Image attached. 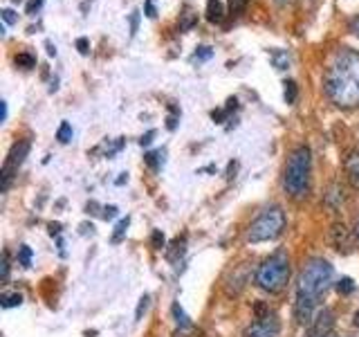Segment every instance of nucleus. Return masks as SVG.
<instances>
[{
    "instance_id": "f257e3e1",
    "label": "nucleus",
    "mask_w": 359,
    "mask_h": 337,
    "mask_svg": "<svg viewBox=\"0 0 359 337\" xmlns=\"http://www.w3.org/2000/svg\"><path fill=\"white\" fill-rule=\"evenodd\" d=\"M325 95L341 108L359 106V52L341 48L337 50L323 77Z\"/></svg>"
},
{
    "instance_id": "f03ea898",
    "label": "nucleus",
    "mask_w": 359,
    "mask_h": 337,
    "mask_svg": "<svg viewBox=\"0 0 359 337\" xmlns=\"http://www.w3.org/2000/svg\"><path fill=\"white\" fill-rule=\"evenodd\" d=\"M332 275L334 270L325 258H310L306 267L301 270L299 286H297V306H294L299 324L312 322V310L323 297V292L332 284Z\"/></svg>"
},
{
    "instance_id": "7ed1b4c3",
    "label": "nucleus",
    "mask_w": 359,
    "mask_h": 337,
    "mask_svg": "<svg viewBox=\"0 0 359 337\" xmlns=\"http://www.w3.org/2000/svg\"><path fill=\"white\" fill-rule=\"evenodd\" d=\"M312 153L308 146H299L292 151L285 166V191L292 198H303L310 189Z\"/></svg>"
},
{
    "instance_id": "20e7f679",
    "label": "nucleus",
    "mask_w": 359,
    "mask_h": 337,
    "mask_svg": "<svg viewBox=\"0 0 359 337\" xmlns=\"http://www.w3.org/2000/svg\"><path fill=\"white\" fill-rule=\"evenodd\" d=\"M256 286L269 292V295H276L280 292L290 281V258L285 252H276L269 258L258 265L256 270Z\"/></svg>"
},
{
    "instance_id": "39448f33",
    "label": "nucleus",
    "mask_w": 359,
    "mask_h": 337,
    "mask_svg": "<svg viewBox=\"0 0 359 337\" xmlns=\"http://www.w3.org/2000/svg\"><path fill=\"white\" fill-rule=\"evenodd\" d=\"M285 230V213L280 207H269L258 216L247 232V241L250 243H265L278 239Z\"/></svg>"
},
{
    "instance_id": "423d86ee",
    "label": "nucleus",
    "mask_w": 359,
    "mask_h": 337,
    "mask_svg": "<svg viewBox=\"0 0 359 337\" xmlns=\"http://www.w3.org/2000/svg\"><path fill=\"white\" fill-rule=\"evenodd\" d=\"M29 153V140H22V142H16L11 146V151L5 160V166H3V176H0V191H7L11 187V180L18 173V166L25 162V157Z\"/></svg>"
},
{
    "instance_id": "0eeeda50",
    "label": "nucleus",
    "mask_w": 359,
    "mask_h": 337,
    "mask_svg": "<svg viewBox=\"0 0 359 337\" xmlns=\"http://www.w3.org/2000/svg\"><path fill=\"white\" fill-rule=\"evenodd\" d=\"M278 329H280V324L276 319V315H272L269 310L265 315L258 312L256 322H252L250 326H247L243 337H276Z\"/></svg>"
},
{
    "instance_id": "6e6552de",
    "label": "nucleus",
    "mask_w": 359,
    "mask_h": 337,
    "mask_svg": "<svg viewBox=\"0 0 359 337\" xmlns=\"http://www.w3.org/2000/svg\"><path fill=\"white\" fill-rule=\"evenodd\" d=\"M334 324V312L330 308H323L319 310L317 317L312 319V329H310V337H325L330 333Z\"/></svg>"
},
{
    "instance_id": "1a4fd4ad",
    "label": "nucleus",
    "mask_w": 359,
    "mask_h": 337,
    "mask_svg": "<svg viewBox=\"0 0 359 337\" xmlns=\"http://www.w3.org/2000/svg\"><path fill=\"white\" fill-rule=\"evenodd\" d=\"M332 236H334V245H337V250H344L348 252L351 250V241H348V232L344 225H334V230H332Z\"/></svg>"
},
{
    "instance_id": "9d476101",
    "label": "nucleus",
    "mask_w": 359,
    "mask_h": 337,
    "mask_svg": "<svg viewBox=\"0 0 359 337\" xmlns=\"http://www.w3.org/2000/svg\"><path fill=\"white\" fill-rule=\"evenodd\" d=\"M224 16V7L220 0H207V18L211 22H220Z\"/></svg>"
},
{
    "instance_id": "9b49d317",
    "label": "nucleus",
    "mask_w": 359,
    "mask_h": 337,
    "mask_svg": "<svg viewBox=\"0 0 359 337\" xmlns=\"http://www.w3.org/2000/svg\"><path fill=\"white\" fill-rule=\"evenodd\" d=\"M0 303H3V308H16L22 303V295H18V292H5L0 297Z\"/></svg>"
},
{
    "instance_id": "f8f14e48",
    "label": "nucleus",
    "mask_w": 359,
    "mask_h": 337,
    "mask_svg": "<svg viewBox=\"0 0 359 337\" xmlns=\"http://www.w3.org/2000/svg\"><path fill=\"white\" fill-rule=\"evenodd\" d=\"M16 65H18V67H25V70H29V67L36 65V56H32V54H27V52H20V54L16 56Z\"/></svg>"
},
{
    "instance_id": "ddd939ff",
    "label": "nucleus",
    "mask_w": 359,
    "mask_h": 337,
    "mask_svg": "<svg viewBox=\"0 0 359 337\" xmlns=\"http://www.w3.org/2000/svg\"><path fill=\"white\" fill-rule=\"evenodd\" d=\"M128 225H130V218H128V216H126V218H121V220L117 223V227H115V234H112V243H119V241L123 239V234H126Z\"/></svg>"
},
{
    "instance_id": "4468645a",
    "label": "nucleus",
    "mask_w": 359,
    "mask_h": 337,
    "mask_svg": "<svg viewBox=\"0 0 359 337\" xmlns=\"http://www.w3.org/2000/svg\"><path fill=\"white\" fill-rule=\"evenodd\" d=\"M56 140L63 142V144H67V142L72 140V126L67 121H63L61 126H59V131H56Z\"/></svg>"
},
{
    "instance_id": "2eb2a0df",
    "label": "nucleus",
    "mask_w": 359,
    "mask_h": 337,
    "mask_svg": "<svg viewBox=\"0 0 359 337\" xmlns=\"http://www.w3.org/2000/svg\"><path fill=\"white\" fill-rule=\"evenodd\" d=\"M173 317L177 322V326H182V329H187V326H191L189 317H187V312L180 308V303H173Z\"/></svg>"
},
{
    "instance_id": "dca6fc26",
    "label": "nucleus",
    "mask_w": 359,
    "mask_h": 337,
    "mask_svg": "<svg viewBox=\"0 0 359 337\" xmlns=\"http://www.w3.org/2000/svg\"><path fill=\"white\" fill-rule=\"evenodd\" d=\"M353 290H355V284H353V279L344 277V279H339V281H337V292H339V295H351Z\"/></svg>"
},
{
    "instance_id": "f3484780",
    "label": "nucleus",
    "mask_w": 359,
    "mask_h": 337,
    "mask_svg": "<svg viewBox=\"0 0 359 337\" xmlns=\"http://www.w3.org/2000/svg\"><path fill=\"white\" fill-rule=\"evenodd\" d=\"M272 59H274V65L278 67V70H287V65H290L287 52H272Z\"/></svg>"
},
{
    "instance_id": "a211bd4d",
    "label": "nucleus",
    "mask_w": 359,
    "mask_h": 337,
    "mask_svg": "<svg viewBox=\"0 0 359 337\" xmlns=\"http://www.w3.org/2000/svg\"><path fill=\"white\" fill-rule=\"evenodd\" d=\"M18 263L29 267V263H32V250H29L27 245H20V250H18Z\"/></svg>"
},
{
    "instance_id": "6ab92c4d",
    "label": "nucleus",
    "mask_w": 359,
    "mask_h": 337,
    "mask_svg": "<svg viewBox=\"0 0 359 337\" xmlns=\"http://www.w3.org/2000/svg\"><path fill=\"white\" fill-rule=\"evenodd\" d=\"M285 101L287 104H294L297 101V84L294 81H285Z\"/></svg>"
},
{
    "instance_id": "aec40b11",
    "label": "nucleus",
    "mask_w": 359,
    "mask_h": 337,
    "mask_svg": "<svg viewBox=\"0 0 359 337\" xmlns=\"http://www.w3.org/2000/svg\"><path fill=\"white\" fill-rule=\"evenodd\" d=\"M211 48H207V45H200V48L196 50V54H194V59L196 61H207V59H211Z\"/></svg>"
},
{
    "instance_id": "412c9836",
    "label": "nucleus",
    "mask_w": 359,
    "mask_h": 337,
    "mask_svg": "<svg viewBox=\"0 0 359 337\" xmlns=\"http://www.w3.org/2000/svg\"><path fill=\"white\" fill-rule=\"evenodd\" d=\"M160 155H162L160 151L149 153V155H146V164H151L153 168H157V166H160V162H164V157H160Z\"/></svg>"
},
{
    "instance_id": "4be33fe9",
    "label": "nucleus",
    "mask_w": 359,
    "mask_h": 337,
    "mask_svg": "<svg viewBox=\"0 0 359 337\" xmlns=\"http://www.w3.org/2000/svg\"><path fill=\"white\" fill-rule=\"evenodd\" d=\"M149 301H151V297L149 295H144L142 299H140V306H137V312H135V319H142V315L146 312V308H149Z\"/></svg>"
},
{
    "instance_id": "5701e85b",
    "label": "nucleus",
    "mask_w": 359,
    "mask_h": 337,
    "mask_svg": "<svg viewBox=\"0 0 359 337\" xmlns=\"http://www.w3.org/2000/svg\"><path fill=\"white\" fill-rule=\"evenodd\" d=\"M247 5H250V0H229V9L233 11V14H238V11H243Z\"/></svg>"
},
{
    "instance_id": "b1692460",
    "label": "nucleus",
    "mask_w": 359,
    "mask_h": 337,
    "mask_svg": "<svg viewBox=\"0 0 359 337\" xmlns=\"http://www.w3.org/2000/svg\"><path fill=\"white\" fill-rule=\"evenodd\" d=\"M3 20L7 22V25H14V22L18 20L16 11L14 9H3Z\"/></svg>"
},
{
    "instance_id": "393cba45",
    "label": "nucleus",
    "mask_w": 359,
    "mask_h": 337,
    "mask_svg": "<svg viewBox=\"0 0 359 337\" xmlns=\"http://www.w3.org/2000/svg\"><path fill=\"white\" fill-rule=\"evenodd\" d=\"M43 3H45V0H29V5H27V14H29V16H34V14H36V11L43 7Z\"/></svg>"
},
{
    "instance_id": "a878e982",
    "label": "nucleus",
    "mask_w": 359,
    "mask_h": 337,
    "mask_svg": "<svg viewBox=\"0 0 359 337\" xmlns=\"http://www.w3.org/2000/svg\"><path fill=\"white\" fill-rule=\"evenodd\" d=\"M162 245H164V234L160 230H155L153 232V247H157V250H160Z\"/></svg>"
},
{
    "instance_id": "bb28decb",
    "label": "nucleus",
    "mask_w": 359,
    "mask_h": 337,
    "mask_svg": "<svg viewBox=\"0 0 359 337\" xmlns=\"http://www.w3.org/2000/svg\"><path fill=\"white\" fill-rule=\"evenodd\" d=\"M140 27V11H133L130 14V34H135Z\"/></svg>"
},
{
    "instance_id": "cd10ccee",
    "label": "nucleus",
    "mask_w": 359,
    "mask_h": 337,
    "mask_svg": "<svg viewBox=\"0 0 359 337\" xmlns=\"http://www.w3.org/2000/svg\"><path fill=\"white\" fill-rule=\"evenodd\" d=\"M9 279V254H3V281Z\"/></svg>"
},
{
    "instance_id": "c85d7f7f",
    "label": "nucleus",
    "mask_w": 359,
    "mask_h": 337,
    "mask_svg": "<svg viewBox=\"0 0 359 337\" xmlns=\"http://www.w3.org/2000/svg\"><path fill=\"white\" fill-rule=\"evenodd\" d=\"M153 138H155V131H149V133H146V135H142L140 144H142V146H149V144L153 142Z\"/></svg>"
},
{
    "instance_id": "c756f323",
    "label": "nucleus",
    "mask_w": 359,
    "mask_h": 337,
    "mask_svg": "<svg viewBox=\"0 0 359 337\" xmlns=\"http://www.w3.org/2000/svg\"><path fill=\"white\" fill-rule=\"evenodd\" d=\"M117 216V207L115 205H110V207H106L104 209V218L108 220V218H115Z\"/></svg>"
},
{
    "instance_id": "7c9ffc66",
    "label": "nucleus",
    "mask_w": 359,
    "mask_h": 337,
    "mask_svg": "<svg viewBox=\"0 0 359 337\" xmlns=\"http://www.w3.org/2000/svg\"><path fill=\"white\" fill-rule=\"evenodd\" d=\"M76 48H79V52H81V54H88V39H79Z\"/></svg>"
},
{
    "instance_id": "2f4dec72",
    "label": "nucleus",
    "mask_w": 359,
    "mask_h": 337,
    "mask_svg": "<svg viewBox=\"0 0 359 337\" xmlns=\"http://www.w3.org/2000/svg\"><path fill=\"white\" fill-rule=\"evenodd\" d=\"M146 16L155 18V5H153V0H146Z\"/></svg>"
},
{
    "instance_id": "473e14b6",
    "label": "nucleus",
    "mask_w": 359,
    "mask_h": 337,
    "mask_svg": "<svg viewBox=\"0 0 359 337\" xmlns=\"http://www.w3.org/2000/svg\"><path fill=\"white\" fill-rule=\"evenodd\" d=\"M351 32H353V34H357V37H359V16L351 20Z\"/></svg>"
},
{
    "instance_id": "72a5a7b5",
    "label": "nucleus",
    "mask_w": 359,
    "mask_h": 337,
    "mask_svg": "<svg viewBox=\"0 0 359 337\" xmlns=\"http://www.w3.org/2000/svg\"><path fill=\"white\" fill-rule=\"evenodd\" d=\"M7 119V104H5V101H3V121Z\"/></svg>"
},
{
    "instance_id": "f704fd0d",
    "label": "nucleus",
    "mask_w": 359,
    "mask_h": 337,
    "mask_svg": "<svg viewBox=\"0 0 359 337\" xmlns=\"http://www.w3.org/2000/svg\"><path fill=\"white\" fill-rule=\"evenodd\" d=\"M355 236L359 239V220H357V225H355Z\"/></svg>"
},
{
    "instance_id": "c9c22d12",
    "label": "nucleus",
    "mask_w": 359,
    "mask_h": 337,
    "mask_svg": "<svg viewBox=\"0 0 359 337\" xmlns=\"http://www.w3.org/2000/svg\"><path fill=\"white\" fill-rule=\"evenodd\" d=\"M355 326H359V312L355 315Z\"/></svg>"
}]
</instances>
